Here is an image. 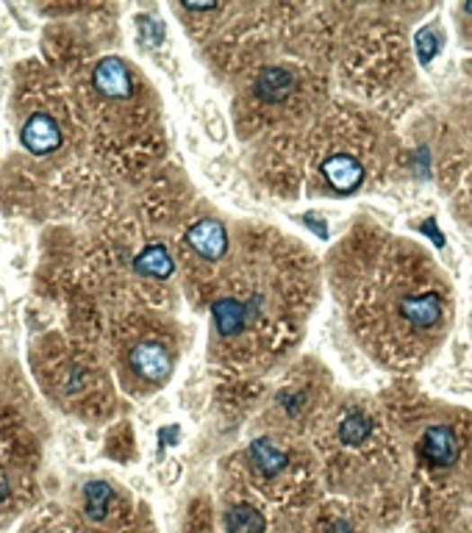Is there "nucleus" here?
Wrapping results in <instances>:
<instances>
[{"label": "nucleus", "instance_id": "f257e3e1", "mask_svg": "<svg viewBox=\"0 0 472 533\" xmlns=\"http://www.w3.org/2000/svg\"><path fill=\"white\" fill-rule=\"evenodd\" d=\"M389 242L378 253L381 270L356 289L353 314L361 337L389 364H412L439 342L448 325V286L417 250Z\"/></svg>", "mask_w": 472, "mask_h": 533}, {"label": "nucleus", "instance_id": "f03ea898", "mask_svg": "<svg viewBox=\"0 0 472 533\" xmlns=\"http://www.w3.org/2000/svg\"><path fill=\"white\" fill-rule=\"evenodd\" d=\"M20 142L28 153L48 156L61 148V128L50 114H31L20 131Z\"/></svg>", "mask_w": 472, "mask_h": 533}, {"label": "nucleus", "instance_id": "7ed1b4c3", "mask_svg": "<svg viewBox=\"0 0 472 533\" xmlns=\"http://www.w3.org/2000/svg\"><path fill=\"white\" fill-rule=\"evenodd\" d=\"M129 364L137 378H145V381H153V384H162L170 378L173 373V356L156 342H142L131 350L129 356Z\"/></svg>", "mask_w": 472, "mask_h": 533}, {"label": "nucleus", "instance_id": "20e7f679", "mask_svg": "<svg viewBox=\"0 0 472 533\" xmlns=\"http://www.w3.org/2000/svg\"><path fill=\"white\" fill-rule=\"evenodd\" d=\"M92 84L103 97H131V92H134V78H131L129 64H125L122 59H114V56L103 59L98 67H94Z\"/></svg>", "mask_w": 472, "mask_h": 533}, {"label": "nucleus", "instance_id": "39448f33", "mask_svg": "<svg viewBox=\"0 0 472 533\" xmlns=\"http://www.w3.org/2000/svg\"><path fill=\"white\" fill-rule=\"evenodd\" d=\"M186 242L200 258L214 261L228 250V233L223 228V222L217 220H200L192 225V230L186 233Z\"/></svg>", "mask_w": 472, "mask_h": 533}, {"label": "nucleus", "instance_id": "423d86ee", "mask_svg": "<svg viewBox=\"0 0 472 533\" xmlns=\"http://www.w3.org/2000/svg\"><path fill=\"white\" fill-rule=\"evenodd\" d=\"M420 450L431 466H450L459 458V439L448 425H433L425 430Z\"/></svg>", "mask_w": 472, "mask_h": 533}, {"label": "nucleus", "instance_id": "0eeeda50", "mask_svg": "<svg viewBox=\"0 0 472 533\" xmlns=\"http://www.w3.org/2000/svg\"><path fill=\"white\" fill-rule=\"evenodd\" d=\"M323 176L325 181L336 189V192H353L361 186L364 181V167L359 158L348 156V153H336L323 164Z\"/></svg>", "mask_w": 472, "mask_h": 533}, {"label": "nucleus", "instance_id": "6e6552de", "mask_svg": "<svg viewBox=\"0 0 472 533\" xmlns=\"http://www.w3.org/2000/svg\"><path fill=\"white\" fill-rule=\"evenodd\" d=\"M250 309H254V306L242 303V300H236V297L214 300L211 317H214V328H217L219 337H236V333H242L247 328Z\"/></svg>", "mask_w": 472, "mask_h": 533}, {"label": "nucleus", "instance_id": "1a4fd4ad", "mask_svg": "<svg viewBox=\"0 0 472 533\" xmlns=\"http://www.w3.org/2000/svg\"><path fill=\"white\" fill-rule=\"evenodd\" d=\"M298 86V76L289 67H264L256 78V95L267 104H281L283 97H289V92Z\"/></svg>", "mask_w": 472, "mask_h": 533}, {"label": "nucleus", "instance_id": "9d476101", "mask_svg": "<svg viewBox=\"0 0 472 533\" xmlns=\"http://www.w3.org/2000/svg\"><path fill=\"white\" fill-rule=\"evenodd\" d=\"M134 266H137V273H142V276L167 278V276H173V256H170V250L165 245H147L137 256Z\"/></svg>", "mask_w": 472, "mask_h": 533}, {"label": "nucleus", "instance_id": "9b49d317", "mask_svg": "<svg viewBox=\"0 0 472 533\" xmlns=\"http://www.w3.org/2000/svg\"><path fill=\"white\" fill-rule=\"evenodd\" d=\"M250 461H254L264 475H275L289 464V456L283 453L272 439H256L250 445Z\"/></svg>", "mask_w": 472, "mask_h": 533}, {"label": "nucleus", "instance_id": "f8f14e48", "mask_svg": "<svg viewBox=\"0 0 472 533\" xmlns=\"http://www.w3.org/2000/svg\"><path fill=\"white\" fill-rule=\"evenodd\" d=\"M111 497H114V492H111L109 483H103V481H92V483H86V489H84V509H86V517H89V519H103L106 511H109V506H111Z\"/></svg>", "mask_w": 472, "mask_h": 533}, {"label": "nucleus", "instance_id": "ddd939ff", "mask_svg": "<svg viewBox=\"0 0 472 533\" xmlns=\"http://www.w3.org/2000/svg\"><path fill=\"white\" fill-rule=\"evenodd\" d=\"M228 533H264V517L254 506H234L226 514Z\"/></svg>", "mask_w": 472, "mask_h": 533}, {"label": "nucleus", "instance_id": "4468645a", "mask_svg": "<svg viewBox=\"0 0 472 533\" xmlns=\"http://www.w3.org/2000/svg\"><path fill=\"white\" fill-rule=\"evenodd\" d=\"M370 433H372V422L361 411H348V417H344L342 425H339L342 445H353V447L356 445H364L370 439Z\"/></svg>", "mask_w": 472, "mask_h": 533}, {"label": "nucleus", "instance_id": "2eb2a0df", "mask_svg": "<svg viewBox=\"0 0 472 533\" xmlns=\"http://www.w3.org/2000/svg\"><path fill=\"white\" fill-rule=\"evenodd\" d=\"M414 48H417V53H420V61L428 64V61L433 59V53L439 50V45H436V33H433L431 28H423V31L417 33V40H414Z\"/></svg>", "mask_w": 472, "mask_h": 533}, {"label": "nucleus", "instance_id": "dca6fc26", "mask_svg": "<svg viewBox=\"0 0 472 533\" xmlns=\"http://www.w3.org/2000/svg\"><path fill=\"white\" fill-rule=\"evenodd\" d=\"M325 533H353L351 530V525L348 522H334V525H328V530Z\"/></svg>", "mask_w": 472, "mask_h": 533}, {"label": "nucleus", "instance_id": "f3484780", "mask_svg": "<svg viewBox=\"0 0 472 533\" xmlns=\"http://www.w3.org/2000/svg\"><path fill=\"white\" fill-rule=\"evenodd\" d=\"M6 497H9V486H6L4 481H0V503H4Z\"/></svg>", "mask_w": 472, "mask_h": 533}, {"label": "nucleus", "instance_id": "a211bd4d", "mask_svg": "<svg viewBox=\"0 0 472 533\" xmlns=\"http://www.w3.org/2000/svg\"><path fill=\"white\" fill-rule=\"evenodd\" d=\"M467 12H469V14H472V4H467Z\"/></svg>", "mask_w": 472, "mask_h": 533}]
</instances>
